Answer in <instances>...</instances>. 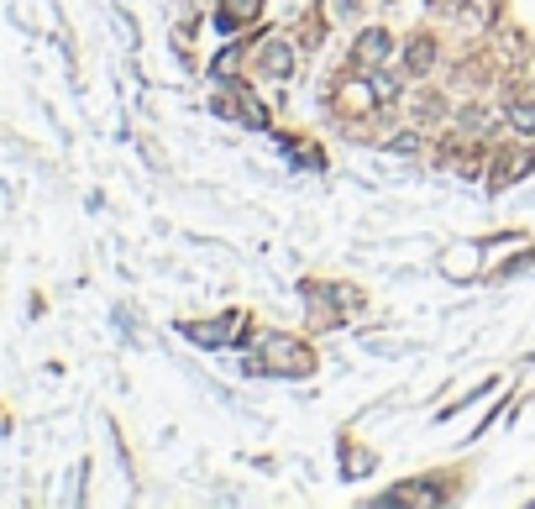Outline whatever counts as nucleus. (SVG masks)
<instances>
[{
	"mask_svg": "<svg viewBox=\"0 0 535 509\" xmlns=\"http://www.w3.org/2000/svg\"><path fill=\"white\" fill-rule=\"evenodd\" d=\"M263 74H268V79H289V74H295V48H289V43H268V48H263Z\"/></svg>",
	"mask_w": 535,
	"mask_h": 509,
	"instance_id": "3",
	"label": "nucleus"
},
{
	"mask_svg": "<svg viewBox=\"0 0 535 509\" xmlns=\"http://www.w3.org/2000/svg\"><path fill=\"white\" fill-rule=\"evenodd\" d=\"M420 147V137H410V131H405V137H394V142H389V153H415Z\"/></svg>",
	"mask_w": 535,
	"mask_h": 509,
	"instance_id": "10",
	"label": "nucleus"
},
{
	"mask_svg": "<svg viewBox=\"0 0 535 509\" xmlns=\"http://www.w3.org/2000/svg\"><path fill=\"white\" fill-rule=\"evenodd\" d=\"M509 126L515 131H535V100H515L509 106Z\"/></svg>",
	"mask_w": 535,
	"mask_h": 509,
	"instance_id": "6",
	"label": "nucleus"
},
{
	"mask_svg": "<svg viewBox=\"0 0 535 509\" xmlns=\"http://www.w3.org/2000/svg\"><path fill=\"white\" fill-rule=\"evenodd\" d=\"M241 121H247L252 131H263V126H268V115H263V106H257V100H241Z\"/></svg>",
	"mask_w": 535,
	"mask_h": 509,
	"instance_id": "9",
	"label": "nucleus"
},
{
	"mask_svg": "<svg viewBox=\"0 0 535 509\" xmlns=\"http://www.w3.org/2000/svg\"><path fill=\"white\" fill-rule=\"evenodd\" d=\"M477 252H483V247H457V252H446V258H441V268H446V274L457 279V268H473Z\"/></svg>",
	"mask_w": 535,
	"mask_h": 509,
	"instance_id": "5",
	"label": "nucleus"
},
{
	"mask_svg": "<svg viewBox=\"0 0 535 509\" xmlns=\"http://www.w3.org/2000/svg\"><path fill=\"white\" fill-rule=\"evenodd\" d=\"M367 95H373V100H383V106H389V100H394V95H399V84H394V79H389V74H373V79H367Z\"/></svg>",
	"mask_w": 535,
	"mask_h": 509,
	"instance_id": "7",
	"label": "nucleus"
},
{
	"mask_svg": "<svg viewBox=\"0 0 535 509\" xmlns=\"http://www.w3.org/2000/svg\"><path fill=\"white\" fill-rule=\"evenodd\" d=\"M410 68H415V74H425V68H430V58H436V48H430V43H425V37H420V43H410Z\"/></svg>",
	"mask_w": 535,
	"mask_h": 509,
	"instance_id": "8",
	"label": "nucleus"
},
{
	"mask_svg": "<svg viewBox=\"0 0 535 509\" xmlns=\"http://www.w3.org/2000/svg\"><path fill=\"white\" fill-rule=\"evenodd\" d=\"M232 68H237V53H232V48H226V53L216 58V74H221V79H232Z\"/></svg>",
	"mask_w": 535,
	"mask_h": 509,
	"instance_id": "11",
	"label": "nucleus"
},
{
	"mask_svg": "<svg viewBox=\"0 0 535 509\" xmlns=\"http://www.w3.org/2000/svg\"><path fill=\"white\" fill-rule=\"evenodd\" d=\"M237 331V315H226V321H216V326H189V337L205 341V346H221V341Z\"/></svg>",
	"mask_w": 535,
	"mask_h": 509,
	"instance_id": "4",
	"label": "nucleus"
},
{
	"mask_svg": "<svg viewBox=\"0 0 535 509\" xmlns=\"http://www.w3.org/2000/svg\"><path fill=\"white\" fill-rule=\"evenodd\" d=\"M268 357H273V362H268L273 373H289V368H295V373H310V352H304L299 341L268 337Z\"/></svg>",
	"mask_w": 535,
	"mask_h": 509,
	"instance_id": "1",
	"label": "nucleus"
},
{
	"mask_svg": "<svg viewBox=\"0 0 535 509\" xmlns=\"http://www.w3.org/2000/svg\"><path fill=\"white\" fill-rule=\"evenodd\" d=\"M430 5H457V0H430Z\"/></svg>",
	"mask_w": 535,
	"mask_h": 509,
	"instance_id": "13",
	"label": "nucleus"
},
{
	"mask_svg": "<svg viewBox=\"0 0 535 509\" xmlns=\"http://www.w3.org/2000/svg\"><path fill=\"white\" fill-rule=\"evenodd\" d=\"M389 58V32H378V27H367L362 37H357V63H367V68H378Z\"/></svg>",
	"mask_w": 535,
	"mask_h": 509,
	"instance_id": "2",
	"label": "nucleus"
},
{
	"mask_svg": "<svg viewBox=\"0 0 535 509\" xmlns=\"http://www.w3.org/2000/svg\"><path fill=\"white\" fill-rule=\"evenodd\" d=\"M362 467H367V457H362V452H347V478H357Z\"/></svg>",
	"mask_w": 535,
	"mask_h": 509,
	"instance_id": "12",
	"label": "nucleus"
}]
</instances>
